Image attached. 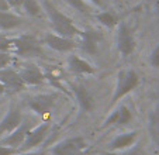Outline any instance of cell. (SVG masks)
I'll return each instance as SVG.
<instances>
[{
	"label": "cell",
	"instance_id": "17",
	"mask_svg": "<svg viewBox=\"0 0 159 155\" xmlns=\"http://www.w3.org/2000/svg\"><path fill=\"white\" fill-rule=\"evenodd\" d=\"M68 65H69V69L73 72V73L78 75H92L94 73V68L90 65L87 61L82 59L78 55H70L68 58Z\"/></svg>",
	"mask_w": 159,
	"mask_h": 155
},
{
	"label": "cell",
	"instance_id": "18",
	"mask_svg": "<svg viewBox=\"0 0 159 155\" xmlns=\"http://www.w3.org/2000/svg\"><path fill=\"white\" fill-rule=\"evenodd\" d=\"M24 20L10 12H0V27L3 30H11V28L20 27Z\"/></svg>",
	"mask_w": 159,
	"mask_h": 155
},
{
	"label": "cell",
	"instance_id": "6",
	"mask_svg": "<svg viewBox=\"0 0 159 155\" xmlns=\"http://www.w3.org/2000/svg\"><path fill=\"white\" fill-rule=\"evenodd\" d=\"M31 130V121L28 120H23L21 124L18 125L16 130H13L10 134H7L6 137H3L0 140L2 145H7V147H13V148L18 149L21 147V144L24 143L25 137H27L28 131Z\"/></svg>",
	"mask_w": 159,
	"mask_h": 155
},
{
	"label": "cell",
	"instance_id": "16",
	"mask_svg": "<svg viewBox=\"0 0 159 155\" xmlns=\"http://www.w3.org/2000/svg\"><path fill=\"white\" fill-rule=\"evenodd\" d=\"M20 76L25 85H41L45 82L44 72L35 63H30V65L25 66L23 69V72L20 73Z\"/></svg>",
	"mask_w": 159,
	"mask_h": 155
},
{
	"label": "cell",
	"instance_id": "30",
	"mask_svg": "<svg viewBox=\"0 0 159 155\" xmlns=\"http://www.w3.org/2000/svg\"><path fill=\"white\" fill-rule=\"evenodd\" d=\"M10 9L7 0H0V12H7Z\"/></svg>",
	"mask_w": 159,
	"mask_h": 155
},
{
	"label": "cell",
	"instance_id": "9",
	"mask_svg": "<svg viewBox=\"0 0 159 155\" xmlns=\"http://www.w3.org/2000/svg\"><path fill=\"white\" fill-rule=\"evenodd\" d=\"M21 121H23V114H21L20 109L11 106L7 114L3 117V120L0 121V137L4 134H10L13 130H16L21 124Z\"/></svg>",
	"mask_w": 159,
	"mask_h": 155
},
{
	"label": "cell",
	"instance_id": "19",
	"mask_svg": "<svg viewBox=\"0 0 159 155\" xmlns=\"http://www.w3.org/2000/svg\"><path fill=\"white\" fill-rule=\"evenodd\" d=\"M149 133L152 140L159 147V105L149 114Z\"/></svg>",
	"mask_w": 159,
	"mask_h": 155
},
{
	"label": "cell",
	"instance_id": "12",
	"mask_svg": "<svg viewBox=\"0 0 159 155\" xmlns=\"http://www.w3.org/2000/svg\"><path fill=\"white\" fill-rule=\"evenodd\" d=\"M131 120H132V114H131V111L128 110V107H127V106H120V107H117L114 111H111L110 116L106 119V121L103 123V125L100 128L104 130V128L110 127V125H113V124L125 125V124H128Z\"/></svg>",
	"mask_w": 159,
	"mask_h": 155
},
{
	"label": "cell",
	"instance_id": "13",
	"mask_svg": "<svg viewBox=\"0 0 159 155\" xmlns=\"http://www.w3.org/2000/svg\"><path fill=\"white\" fill-rule=\"evenodd\" d=\"M138 131H127L123 134H118L114 140L108 144V149L110 151H125L129 147H132L135 144V141L138 140Z\"/></svg>",
	"mask_w": 159,
	"mask_h": 155
},
{
	"label": "cell",
	"instance_id": "28",
	"mask_svg": "<svg viewBox=\"0 0 159 155\" xmlns=\"http://www.w3.org/2000/svg\"><path fill=\"white\" fill-rule=\"evenodd\" d=\"M23 2L24 0H7V3H9V6L10 7H20V6H23Z\"/></svg>",
	"mask_w": 159,
	"mask_h": 155
},
{
	"label": "cell",
	"instance_id": "29",
	"mask_svg": "<svg viewBox=\"0 0 159 155\" xmlns=\"http://www.w3.org/2000/svg\"><path fill=\"white\" fill-rule=\"evenodd\" d=\"M16 155H45V151H25V152H17Z\"/></svg>",
	"mask_w": 159,
	"mask_h": 155
},
{
	"label": "cell",
	"instance_id": "22",
	"mask_svg": "<svg viewBox=\"0 0 159 155\" xmlns=\"http://www.w3.org/2000/svg\"><path fill=\"white\" fill-rule=\"evenodd\" d=\"M11 48H13V40H10V38H7L6 35H2V34H0V51L9 52Z\"/></svg>",
	"mask_w": 159,
	"mask_h": 155
},
{
	"label": "cell",
	"instance_id": "20",
	"mask_svg": "<svg viewBox=\"0 0 159 155\" xmlns=\"http://www.w3.org/2000/svg\"><path fill=\"white\" fill-rule=\"evenodd\" d=\"M97 20H99L103 26H106V27H108V28H113L116 26V23H117V17L110 12H104V13L97 14Z\"/></svg>",
	"mask_w": 159,
	"mask_h": 155
},
{
	"label": "cell",
	"instance_id": "8",
	"mask_svg": "<svg viewBox=\"0 0 159 155\" xmlns=\"http://www.w3.org/2000/svg\"><path fill=\"white\" fill-rule=\"evenodd\" d=\"M57 101V95H37L28 100V106L33 111L39 116H45L51 111Z\"/></svg>",
	"mask_w": 159,
	"mask_h": 155
},
{
	"label": "cell",
	"instance_id": "11",
	"mask_svg": "<svg viewBox=\"0 0 159 155\" xmlns=\"http://www.w3.org/2000/svg\"><path fill=\"white\" fill-rule=\"evenodd\" d=\"M72 90L76 96V100H78L79 106L82 107V110H84L86 113H90L93 111L94 109V99L93 95L86 89L82 83H72Z\"/></svg>",
	"mask_w": 159,
	"mask_h": 155
},
{
	"label": "cell",
	"instance_id": "3",
	"mask_svg": "<svg viewBox=\"0 0 159 155\" xmlns=\"http://www.w3.org/2000/svg\"><path fill=\"white\" fill-rule=\"evenodd\" d=\"M13 48H14L16 54L24 58L42 57L44 55L41 42L33 34H24V35H20L18 38H13Z\"/></svg>",
	"mask_w": 159,
	"mask_h": 155
},
{
	"label": "cell",
	"instance_id": "1",
	"mask_svg": "<svg viewBox=\"0 0 159 155\" xmlns=\"http://www.w3.org/2000/svg\"><path fill=\"white\" fill-rule=\"evenodd\" d=\"M44 7L47 10L51 20L52 28L57 33V35H61L63 38H70L72 40L75 35H80L82 31L73 24L72 18H69L68 16H65L63 13H61L51 2L44 0Z\"/></svg>",
	"mask_w": 159,
	"mask_h": 155
},
{
	"label": "cell",
	"instance_id": "15",
	"mask_svg": "<svg viewBox=\"0 0 159 155\" xmlns=\"http://www.w3.org/2000/svg\"><path fill=\"white\" fill-rule=\"evenodd\" d=\"M45 44L49 48L58 51V52H69V51L75 49L76 42H73L70 38H63L57 34H47L45 35Z\"/></svg>",
	"mask_w": 159,
	"mask_h": 155
},
{
	"label": "cell",
	"instance_id": "25",
	"mask_svg": "<svg viewBox=\"0 0 159 155\" xmlns=\"http://www.w3.org/2000/svg\"><path fill=\"white\" fill-rule=\"evenodd\" d=\"M121 155H147V154H145V151L139 145H135V147H129V148Z\"/></svg>",
	"mask_w": 159,
	"mask_h": 155
},
{
	"label": "cell",
	"instance_id": "4",
	"mask_svg": "<svg viewBox=\"0 0 159 155\" xmlns=\"http://www.w3.org/2000/svg\"><path fill=\"white\" fill-rule=\"evenodd\" d=\"M51 152L54 155H86L87 144L82 137L68 138L55 144L51 148Z\"/></svg>",
	"mask_w": 159,
	"mask_h": 155
},
{
	"label": "cell",
	"instance_id": "34",
	"mask_svg": "<svg viewBox=\"0 0 159 155\" xmlns=\"http://www.w3.org/2000/svg\"><path fill=\"white\" fill-rule=\"evenodd\" d=\"M155 6H156V10H158V13H159V0H155Z\"/></svg>",
	"mask_w": 159,
	"mask_h": 155
},
{
	"label": "cell",
	"instance_id": "26",
	"mask_svg": "<svg viewBox=\"0 0 159 155\" xmlns=\"http://www.w3.org/2000/svg\"><path fill=\"white\" fill-rule=\"evenodd\" d=\"M17 152H20V151L13 148V147H7V145H2L0 144V155H16Z\"/></svg>",
	"mask_w": 159,
	"mask_h": 155
},
{
	"label": "cell",
	"instance_id": "27",
	"mask_svg": "<svg viewBox=\"0 0 159 155\" xmlns=\"http://www.w3.org/2000/svg\"><path fill=\"white\" fill-rule=\"evenodd\" d=\"M151 63H152L155 68H159V47L156 48L152 52V55H151Z\"/></svg>",
	"mask_w": 159,
	"mask_h": 155
},
{
	"label": "cell",
	"instance_id": "7",
	"mask_svg": "<svg viewBox=\"0 0 159 155\" xmlns=\"http://www.w3.org/2000/svg\"><path fill=\"white\" fill-rule=\"evenodd\" d=\"M0 82L6 87V92L9 90V92L17 93V92H21L25 87V83L23 82L20 73L13 71L11 68L0 69Z\"/></svg>",
	"mask_w": 159,
	"mask_h": 155
},
{
	"label": "cell",
	"instance_id": "23",
	"mask_svg": "<svg viewBox=\"0 0 159 155\" xmlns=\"http://www.w3.org/2000/svg\"><path fill=\"white\" fill-rule=\"evenodd\" d=\"M11 62V55L9 52H3V51H0V69H4L10 65Z\"/></svg>",
	"mask_w": 159,
	"mask_h": 155
},
{
	"label": "cell",
	"instance_id": "10",
	"mask_svg": "<svg viewBox=\"0 0 159 155\" xmlns=\"http://www.w3.org/2000/svg\"><path fill=\"white\" fill-rule=\"evenodd\" d=\"M135 38L132 35V33L129 31V28L125 24H121L118 28V38H117V47L118 51L124 57H128L134 52L135 49Z\"/></svg>",
	"mask_w": 159,
	"mask_h": 155
},
{
	"label": "cell",
	"instance_id": "32",
	"mask_svg": "<svg viewBox=\"0 0 159 155\" xmlns=\"http://www.w3.org/2000/svg\"><path fill=\"white\" fill-rule=\"evenodd\" d=\"M3 93H6V87H4L3 83L0 82V95H3Z\"/></svg>",
	"mask_w": 159,
	"mask_h": 155
},
{
	"label": "cell",
	"instance_id": "33",
	"mask_svg": "<svg viewBox=\"0 0 159 155\" xmlns=\"http://www.w3.org/2000/svg\"><path fill=\"white\" fill-rule=\"evenodd\" d=\"M90 2H93L96 6H102V2H100V0H90Z\"/></svg>",
	"mask_w": 159,
	"mask_h": 155
},
{
	"label": "cell",
	"instance_id": "14",
	"mask_svg": "<svg viewBox=\"0 0 159 155\" xmlns=\"http://www.w3.org/2000/svg\"><path fill=\"white\" fill-rule=\"evenodd\" d=\"M80 37H82V48H83V51H86L87 54H90V55L96 54L99 42L103 41V38H104L100 31H94V30L82 31Z\"/></svg>",
	"mask_w": 159,
	"mask_h": 155
},
{
	"label": "cell",
	"instance_id": "5",
	"mask_svg": "<svg viewBox=\"0 0 159 155\" xmlns=\"http://www.w3.org/2000/svg\"><path fill=\"white\" fill-rule=\"evenodd\" d=\"M49 127H51V124L47 121V123H42V124L37 125V127L33 128V130H30L27 137H25V140H24V143L21 144V147L18 148V151L20 152L31 151L33 148L38 147L39 144H42L49 133Z\"/></svg>",
	"mask_w": 159,
	"mask_h": 155
},
{
	"label": "cell",
	"instance_id": "24",
	"mask_svg": "<svg viewBox=\"0 0 159 155\" xmlns=\"http://www.w3.org/2000/svg\"><path fill=\"white\" fill-rule=\"evenodd\" d=\"M66 2H68V3H69L73 9L79 10V12H82V13H86L87 12V6L83 3V0H66Z\"/></svg>",
	"mask_w": 159,
	"mask_h": 155
},
{
	"label": "cell",
	"instance_id": "21",
	"mask_svg": "<svg viewBox=\"0 0 159 155\" xmlns=\"http://www.w3.org/2000/svg\"><path fill=\"white\" fill-rule=\"evenodd\" d=\"M23 6H24L25 12L30 16H38L39 13H41V7H39L37 0H24V2H23Z\"/></svg>",
	"mask_w": 159,
	"mask_h": 155
},
{
	"label": "cell",
	"instance_id": "2",
	"mask_svg": "<svg viewBox=\"0 0 159 155\" xmlns=\"http://www.w3.org/2000/svg\"><path fill=\"white\" fill-rule=\"evenodd\" d=\"M139 85V76L135 71H120L117 76V86H116V92L111 97V101L108 105V109H111L113 106L117 103L120 99H123L125 95H128L131 90H134L135 87Z\"/></svg>",
	"mask_w": 159,
	"mask_h": 155
},
{
	"label": "cell",
	"instance_id": "31",
	"mask_svg": "<svg viewBox=\"0 0 159 155\" xmlns=\"http://www.w3.org/2000/svg\"><path fill=\"white\" fill-rule=\"evenodd\" d=\"M99 155H121V154H117L116 151H106V152H102Z\"/></svg>",
	"mask_w": 159,
	"mask_h": 155
}]
</instances>
